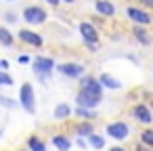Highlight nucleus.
<instances>
[{
	"label": "nucleus",
	"instance_id": "nucleus-5",
	"mask_svg": "<svg viewBox=\"0 0 153 151\" xmlns=\"http://www.w3.org/2000/svg\"><path fill=\"white\" fill-rule=\"evenodd\" d=\"M78 90H82L90 97H97V99H105V88L99 82V78L92 76V74H86L78 80Z\"/></svg>",
	"mask_w": 153,
	"mask_h": 151
},
{
	"label": "nucleus",
	"instance_id": "nucleus-17",
	"mask_svg": "<svg viewBox=\"0 0 153 151\" xmlns=\"http://www.w3.org/2000/svg\"><path fill=\"white\" fill-rule=\"evenodd\" d=\"M94 11L99 13V17L111 19L115 15V4L111 2V0H94Z\"/></svg>",
	"mask_w": 153,
	"mask_h": 151
},
{
	"label": "nucleus",
	"instance_id": "nucleus-26",
	"mask_svg": "<svg viewBox=\"0 0 153 151\" xmlns=\"http://www.w3.org/2000/svg\"><path fill=\"white\" fill-rule=\"evenodd\" d=\"M17 19H19L17 13H13V11H7V13H4V21H7V23H17Z\"/></svg>",
	"mask_w": 153,
	"mask_h": 151
},
{
	"label": "nucleus",
	"instance_id": "nucleus-35",
	"mask_svg": "<svg viewBox=\"0 0 153 151\" xmlns=\"http://www.w3.org/2000/svg\"><path fill=\"white\" fill-rule=\"evenodd\" d=\"M13 151H30L27 147H19V149H13Z\"/></svg>",
	"mask_w": 153,
	"mask_h": 151
},
{
	"label": "nucleus",
	"instance_id": "nucleus-16",
	"mask_svg": "<svg viewBox=\"0 0 153 151\" xmlns=\"http://www.w3.org/2000/svg\"><path fill=\"white\" fill-rule=\"evenodd\" d=\"M74 134L76 136H82V138H88L90 134H94L97 132V124L94 122H82V120H78L76 124H74Z\"/></svg>",
	"mask_w": 153,
	"mask_h": 151
},
{
	"label": "nucleus",
	"instance_id": "nucleus-39",
	"mask_svg": "<svg viewBox=\"0 0 153 151\" xmlns=\"http://www.w3.org/2000/svg\"><path fill=\"white\" fill-rule=\"evenodd\" d=\"M151 67H153V65H151Z\"/></svg>",
	"mask_w": 153,
	"mask_h": 151
},
{
	"label": "nucleus",
	"instance_id": "nucleus-20",
	"mask_svg": "<svg viewBox=\"0 0 153 151\" xmlns=\"http://www.w3.org/2000/svg\"><path fill=\"white\" fill-rule=\"evenodd\" d=\"M86 141H88V147H90L92 151H103V149L107 147V136H105V134H99V132L90 134Z\"/></svg>",
	"mask_w": 153,
	"mask_h": 151
},
{
	"label": "nucleus",
	"instance_id": "nucleus-9",
	"mask_svg": "<svg viewBox=\"0 0 153 151\" xmlns=\"http://www.w3.org/2000/svg\"><path fill=\"white\" fill-rule=\"evenodd\" d=\"M78 32H80L82 44H101V32L92 21H80Z\"/></svg>",
	"mask_w": 153,
	"mask_h": 151
},
{
	"label": "nucleus",
	"instance_id": "nucleus-31",
	"mask_svg": "<svg viewBox=\"0 0 153 151\" xmlns=\"http://www.w3.org/2000/svg\"><path fill=\"white\" fill-rule=\"evenodd\" d=\"M84 48H86L90 55H94V53L99 51V44H84Z\"/></svg>",
	"mask_w": 153,
	"mask_h": 151
},
{
	"label": "nucleus",
	"instance_id": "nucleus-21",
	"mask_svg": "<svg viewBox=\"0 0 153 151\" xmlns=\"http://www.w3.org/2000/svg\"><path fill=\"white\" fill-rule=\"evenodd\" d=\"M13 44H15V34H13L7 25H0V46L11 48Z\"/></svg>",
	"mask_w": 153,
	"mask_h": 151
},
{
	"label": "nucleus",
	"instance_id": "nucleus-27",
	"mask_svg": "<svg viewBox=\"0 0 153 151\" xmlns=\"http://www.w3.org/2000/svg\"><path fill=\"white\" fill-rule=\"evenodd\" d=\"M17 63H19V65H32V57L23 53V55H19V57H17Z\"/></svg>",
	"mask_w": 153,
	"mask_h": 151
},
{
	"label": "nucleus",
	"instance_id": "nucleus-7",
	"mask_svg": "<svg viewBox=\"0 0 153 151\" xmlns=\"http://www.w3.org/2000/svg\"><path fill=\"white\" fill-rule=\"evenodd\" d=\"M130 118H132L136 124H140L143 128H145V126H151V124H153V111H151V105L145 103V101L134 103V105L130 107Z\"/></svg>",
	"mask_w": 153,
	"mask_h": 151
},
{
	"label": "nucleus",
	"instance_id": "nucleus-10",
	"mask_svg": "<svg viewBox=\"0 0 153 151\" xmlns=\"http://www.w3.org/2000/svg\"><path fill=\"white\" fill-rule=\"evenodd\" d=\"M17 40H19L21 44H25V46H32V48H42V46H44L42 34H38V32L32 30V28H21V30L17 32Z\"/></svg>",
	"mask_w": 153,
	"mask_h": 151
},
{
	"label": "nucleus",
	"instance_id": "nucleus-19",
	"mask_svg": "<svg viewBox=\"0 0 153 151\" xmlns=\"http://www.w3.org/2000/svg\"><path fill=\"white\" fill-rule=\"evenodd\" d=\"M74 118H78V120H82V122H97L99 113H97V109H88V107L76 105V107H74Z\"/></svg>",
	"mask_w": 153,
	"mask_h": 151
},
{
	"label": "nucleus",
	"instance_id": "nucleus-29",
	"mask_svg": "<svg viewBox=\"0 0 153 151\" xmlns=\"http://www.w3.org/2000/svg\"><path fill=\"white\" fill-rule=\"evenodd\" d=\"M107 151H130V149H126L124 145H120V143H115V145H111Z\"/></svg>",
	"mask_w": 153,
	"mask_h": 151
},
{
	"label": "nucleus",
	"instance_id": "nucleus-37",
	"mask_svg": "<svg viewBox=\"0 0 153 151\" xmlns=\"http://www.w3.org/2000/svg\"><path fill=\"white\" fill-rule=\"evenodd\" d=\"M2 134H4V130H2V128H0V138H2Z\"/></svg>",
	"mask_w": 153,
	"mask_h": 151
},
{
	"label": "nucleus",
	"instance_id": "nucleus-22",
	"mask_svg": "<svg viewBox=\"0 0 153 151\" xmlns=\"http://www.w3.org/2000/svg\"><path fill=\"white\" fill-rule=\"evenodd\" d=\"M138 143L153 149V126H145L140 132H138Z\"/></svg>",
	"mask_w": 153,
	"mask_h": 151
},
{
	"label": "nucleus",
	"instance_id": "nucleus-12",
	"mask_svg": "<svg viewBox=\"0 0 153 151\" xmlns=\"http://www.w3.org/2000/svg\"><path fill=\"white\" fill-rule=\"evenodd\" d=\"M97 78H99V82L103 84V88H105V90H122V88H124L122 80H120L117 76L109 74V71H103V74H99Z\"/></svg>",
	"mask_w": 153,
	"mask_h": 151
},
{
	"label": "nucleus",
	"instance_id": "nucleus-1",
	"mask_svg": "<svg viewBox=\"0 0 153 151\" xmlns=\"http://www.w3.org/2000/svg\"><path fill=\"white\" fill-rule=\"evenodd\" d=\"M55 71H57V61L53 57H48V55H36L32 59V74H34V78L40 84L48 86V82H51V78H53Z\"/></svg>",
	"mask_w": 153,
	"mask_h": 151
},
{
	"label": "nucleus",
	"instance_id": "nucleus-6",
	"mask_svg": "<svg viewBox=\"0 0 153 151\" xmlns=\"http://www.w3.org/2000/svg\"><path fill=\"white\" fill-rule=\"evenodd\" d=\"M57 74L67 80H80L82 76H86V65L80 61H63L57 63Z\"/></svg>",
	"mask_w": 153,
	"mask_h": 151
},
{
	"label": "nucleus",
	"instance_id": "nucleus-36",
	"mask_svg": "<svg viewBox=\"0 0 153 151\" xmlns=\"http://www.w3.org/2000/svg\"><path fill=\"white\" fill-rule=\"evenodd\" d=\"M149 105H151V111H153V99H149Z\"/></svg>",
	"mask_w": 153,
	"mask_h": 151
},
{
	"label": "nucleus",
	"instance_id": "nucleus-28",
	"mask_svg": "<svg viewBox=\"0 0 153 151\" xmlns=\"http://www.w3.org/2000/svg\"><path fill=\"white\" fill-rule=\"evenodd\" d=\"M138 4L147 11H153V0H138Z\"/></svg>",
	"mask_w": 153,
	"mask_h": 151
},
{
	"label": "nucleus",
	"instance_id": "nucleus-11",
	"mask_svg": "<svg viewBox=\"0 0 153 151\" xmlns=\"http://www.w3.org/2000/svg\"><path fill=\"white\" fill-rule=\"evenodd\" d=\"M51 145L55 147V151H69V149L74 147V141H71V136L65 134V132H55V134L51 136Z\"/></svg>",
	"mask_w": 153,
	"mask_h": 151
},
{
	"label": "nucleus",
	"instance_id": "nucleus-30",
	"mask_svg": "<svg viewBox=\"0 0 153 151\" xmlns=\"http://www.w3.org/2000/svg\"><path fill=\"white\" fill-rule=\"evenodd\" d=\"M0 69H2V71H9V69H11L9 59H0Z\"/></svg>",
	"mask_w": 153,
	"mask_h": 151
},
{
	"label": "nucleus",
	"instance_id": "nucleus-38",
	"mask_svg": "<svg viewBox=\"0 0 153 151\" xmlns=\"http://www.w3.org/2000/svg\"><path fill=\"white\" fill-rule=\"evenodd\" d=\"M4 2H17V0H4Z\"/></svg>",
	"mask_w": 153,
	"mask_h": 151
},
{
	"label": "nucleus",
	"instance_id": "nucleus-8",
	"mask_svg": "<svg viewBox=\"0 0 153 151\" xmlns=\"http://www.w3.org/2000/svg\"><path fill=\"white\" fill-rule=\"evenodd\" d=\"M126 17H128V21H130L132 25H143V28H149V25L153 23V15H151L147 9H143L140 4H138V7H134V4L126 7Z\"/></svg>",
	"mask_w": 153,
	"mask_h": 151
},
{
	"label": "nucleus",
	"instance_id": "nucleus-14",
	"mask_svg": "<svg viewBox=\"0 0 153 151\" xmlns=\"http://www.w3.org/2000/svg\"><path fill=\"white\" fill-rule=\"evenodd\" d=\"M69 118H74V107H71L67 101L57 103L55 109H53V120H57V122H67Z\"/></svg>",
	"mask_w": 153,
	"mask_h": 151
},
{
	"label": "nucleus",
	"instance_id": "nucleus-25",
	"mask_svg": "<svg viewBox=\"0 0 153 151\" xmlns=\"http://www.w3.org/2000/svg\"><path fill=\"white\" fill-rule=\"evenodd\" d=\"M74 145H78L82 151H88L90 147H88V141L86 138H82V136H76V141H74Z\"/></svg>",
	"mask_w": 153,
	"mask_h": 151
},
{
	"label": "nucleus",
	"instance_id": "nucleus-24",
	"mask_svg": "<svg viewBox=\"0 0 153 151\" xmlns=\"http://www.w3.org/2000/svg\"><path fill=\"white\" fill-rule=\"evenodd\" d=\"M9 86H15V78L9 71L0 69V88H9Z\"/></svg>",
	"mask_w": 153,
	"mask_h": 151
},
{
	"label": "nucleus",
	"instance_id": "nucleus-13",
	"mask_svg": "<svg viewBox=\"0 0 153 151\" xmlns=\"http://www.w3.org/2000/svg\"><path fill=\"white\" fill-rule=\"evenodd\" d=\"M74 101H76V105H80V107H88V109H99V107H101V103H103V99L90 97V94H86V92H82V90H78V92H76Z\"/></svg>",
	"mask_w": 153,
	"mask_h": 151
},
{
	"label": "nucleus",
	"instance_id": "nucleus-33",
	"mask_svg": "<svg viewBox=\"0 0 153 151\" xmlns=\"http://www.w3.org/2000/svg\"><path fill=\"white\" fill-rule=\"evenodd\" d=\"M134 151H153V149H149V147H145V145H140V143H138V145L134 147Z\"/></svg>",
	"mask_w": 153,
	"mask_h": 151
},
{
	"label": "nucleus",
	"instance_id": "nucleus-18",
	"mask_svg": "<svg viewBox=\"0 0 153 151\" xmlns=\"http://www.w3.org/2000/svg\"><path fill=\"white\" fill-rule=\"evenodd\" d=\"M25 147L30 151H48V143L46 138H42L40 134H30L27 141H25Z\"/></svg>",
	"mask_w": 153,
	"mask_h": 151
},
{
	"label": "nucleus",
	"instance_id": "nucleus-34",
	"mask_svg": "<svg viewBox=\"0 0 153 151\" xmlns=\"http://www.w3.org/2000/svg\"><path fill=\"white\" fill-rule=\"evenodd\" d=\"M76 0H61V4H74Z\"/></svg>",
	"mask_w": 153,
	"mask_h": 151
},
{
	"label": "nucleus",
	"instance_id": "nucleus-3",
	"mask_svg": "<svg viewBox=\"0 0 153 151\" xmlns=\"http://www.w3.org/2000/svg\"><path fill=\"white\" fill-rule=\"evenodd\" d=\"M19 107L27 113V115H36V90H34V84L32 82H23L19 86Z\"/></svg>",
	"mask_w": 153,
	"mask_h": 151
},
{
	"label": "nucleus",
	"instance_id": "nucleus-23",
	"mask_svg": "<svg viewBox=\"0 0 153 151\" xmlns=\"http://www.w3.org/2000/svg\"><path fill=\"white\" fill-rule=\"evenodd\" d=\"M0 107H4V109H15V107H19V101H15L13 97H7V94L0 92Z\"/></svg>",
	"mask_w": 153,
	"mask_h": 151
},
{
	"label": "nucleus",
	"instance_id": "nucleus-15",
	"mask_svg": "<svg viewBox=\"0 0 153 151\" xmlns=\"http://www.w3.org/2000/svg\"><path fill=\"white\" fill-rule=\"evenodd\" d=\"M130 34H132V38H134L140 46H151V42H153V38H151L149 30H147V28H143V25H132Z\"/></svg>",
	"mask_w": 153,
	"mask_h": 151
},
{
	"label": "nucleus",
	"instance_id": "nucleus-2",
	"mask_svg": "<svg viewBox=\"0 0 153 151\" xmlns=\"http://www.w3.org/2000/svg\"><path fill=\"white\" fill-rule=\"evenodd\" d=\"M105 136L115 143H124L132 136V128L126 120H113V122L105 124Z\"/></svg>",
	"mask_w": 153,
	"mask_h": 151
},
{
	"label": "nucleus",
	"instance_id": "nucleus-4",
	"mask_svg": "<svg viewBox=\"0 0 153 151\" xmlns=\"http://www.w3.org/2000/svg\"><path fill=\"white\" fill-rule=\"evenodd\" d=\"M21 19H23L30 28H34V25H44V23L48 21V11H46L44 7H40V4H27V7H23V11H21Z\"/></svg>",
	"mask_w": 153,
	"mask_h": 151
},
{
	"label": "nucleus",
	"instance_id": "nucleus-32",
	"mask_svg": "<svg viewBox=\"0 0 153 151\" xmlns=\"http://www.w3.org/2000/svg\"><path fill=\"white\" fill-rule=\"evenodd\" d=\"M44 2H46L48 7H55V9H57V7L61 4V0H44Z\"/></svg>",
	"mask_w": 153,
	"mask_h": 151
}]
</instances>
